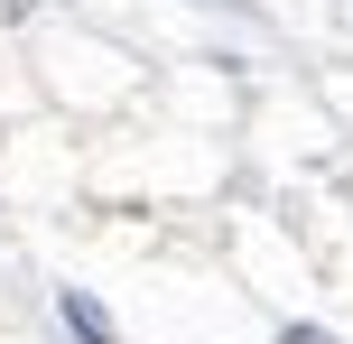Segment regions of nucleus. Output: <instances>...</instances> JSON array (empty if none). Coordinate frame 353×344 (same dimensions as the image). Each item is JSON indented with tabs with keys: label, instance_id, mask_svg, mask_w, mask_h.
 <instances>
[{
	"label": "nucleus",
	"instance_id": "nucleus-2",
	"mask_svg": "<svg viewBox=\"0 0 353 344\" xmlns=\"http://www.w3.org/2000/svg\"><path fill=\"white\" fill-rule=\"evenodd\" d=\"M288 344H335V335H325V326H288Z\"/></svg>",
	"mask_w": 353,
	"mask_h": 344
},
{
	"label": "nucleus",
	"instance_id": "nucleus-1",
	"mask_svg": "<svg viewBox=\"0 0 353 344\" xmlns=\"http://www.w3.org/2000/svg\"><path fill=\"white\" fill-rule=\"evenodd\" d=\"M56 316H65V335H74V344H121V326H112V316L93 307L84 289H65V298H56Z\"/></svg>",
	"mask_w": 353,
	"mask_h": 344
}]
</instances>
